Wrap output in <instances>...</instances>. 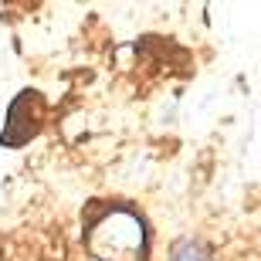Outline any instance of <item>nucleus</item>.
Here are the masks:
<instances>
[{
  "instance_id": "1",
  "label": "nucleus",
  "mask_w": 261,
  "mask_h": 261,
  "mask_svg": "<svg viewBox=\"0 0 261 261\" xmlns=\"http://www.w3.org/2000/svg\"><path fill=\"white\" fill-rule=\"evenodd\" d=\"M88 248L98 261H143L146 258V231L133 211H106L88 224Z\"/></svg>"
},
{
  "instance_id": "2",
  "label": "nucleus",
  "mask_w": 261,
  "mask_h": 261,
  "mask_svg": "<svg viewBox=\"0 0 261 261\" xmlns=\"http://www.w3.org/2000/svg\"><path fill=\"white\" fill-rule=\"evenodd\" d=\"M173 261H207V254H203V248H200V244L184 241V244H180V248L173 251Z\"/></svg>"
}]
</instances>
